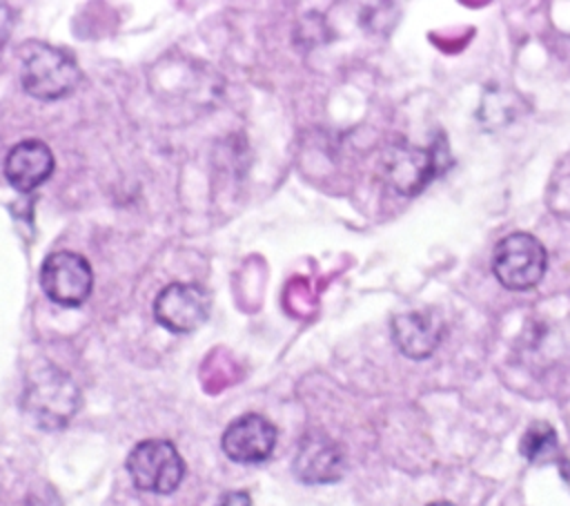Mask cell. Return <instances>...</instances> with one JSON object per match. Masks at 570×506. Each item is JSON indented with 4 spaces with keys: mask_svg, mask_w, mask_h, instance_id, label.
Returning a JSON list of instances; mask_svg holds the SVG:
<instances>
[{
    "mask_svg": "<svg viewBox=\"0 0 570 506\" xmlns=\"http://www.w3.org/2000/svg\"><path fill=\"white\" fill-rule=\"evenodd\" d=\"M80 406V390L67 372L45 363L31 370L24 392L22 410L42 430L65 428Z\"/></svg>",
    "mask_w": 570,
    "mask_h": 506,
    "instance_id": "cell-1",
    "label": "cell"
},
{
    "mask_svg": "<svg viewBox=\"0 0 570 506\" xmlns=\"http://www.w3.org/2000/svg\"><path fill=\"white\" fill-rule=\"evenodd\" d=\"M20 82L36 100H60L78 87L80 69L67 49L29 42L22 49Z\"/></svg>",
    "mask_w": 570,
    "mask_h": 506,
    "instance_id": "cell-2",
    "label": "cell"
},
{
    "mask_svg": "<svg viewBox=\"0 0 570 506\" xmlns=\"http://www.w3.org/2000/svg\"><path fill=\"white\" fill-rule=\"evenodd\" d=\"M127 473L138 490L169 495L185 477V461L167 439H142L127 455Z\"/></svg>",
    "mask_w": 570,
    "mask_h": 506,
    "instance_id": "cell-3",
    "label": "cell"
},
{
    "mask_svg": "<svg viewBox=\"0 0 570 506\" xmlns=\"http://www.w3.org/2000/svg\"><path fill=\"white\" fill-rule=\"evenodd\" d=\"M548 267L543 243L528 232H512L503 236L492 254V272L508 290L534 288Z\"/></svg>",
    "mask_w": 570,
    "mask_h": 506,
    "instance_id": "cell-4",
    "label": "cell"
},
{
    "mask_svg": "<svg viewBox=\"0 0 570 506\" xmlns=\"http://www.w3.org/2000/svg\"><path fill=\"white\" fill-rule=\"evenodd\" d=\"M40 288L56 305L78 308L89 299L94 288L91 265L78 252H51L40 265Z\"/></svg>",
    "mask_w": 570,
    "mask_h": 506,
    "instance_id": "cell-5",
    "label": "cell"
},
{
    "mask_svg": "<svg viewBox=\"0 0 570 506\" xmlns=\"http://www.w3.org/2000/svg\"><path fill=\"white\" fill-rule=\"evenodd\" d=\"M212 308L209 292L198 283H169L154 299V319L169 332L187 334L200 328Z\"/></svg>",
    "mask_w": 570,
    "mask_h": 506,
    "instance_id": "cell-6",
    "label": "cell"
},
{
    "mask_svg": "<svg viewBox=\"0 0 570 506\" xmlns=\"http://www.w3.org/2000/svg\"><path fill=\"white\" fill-rule=\"evenodd\" d=\"M276 437V426L267 417L247 412L227 424L220 448L236 464H261L274 453Z\"/></svg>",
    "mask_w": 570,
    "mask_h": 506,
    "instance_id": "cell-7",
    "label": "cell"
},
{
    "mask_svg": "<svg viewBox=\"0 0 570 506\" xmlns=\"http://www.w3.org/2000/svg\"><path fill=\"white\" fill-rule=\"evenodd\" d=\"M439 172V156L430 147L401 145L385 158V176L394 192L403 196L419 194Z\"/></svg>",
    "mask_w": 570,
    "mask_h": 506,
    "instance_id": "cell-8",
    "label": "cell"
},
{
    "mask_svg": "<svg viewBox=\"0 0 570 506\" xmlns=\"http://www.w3.org/2000/svg\"><path fill=\"white\" fill-rule=\"evenodd\" d=\"M292 468L305 484H330L343 477L345 455L334 439L312 432L301 439Z\"/></svg>",
    "mask_w": 570,
    "mask_h": 506,
    "instance_id": "cell-9",
    "label": "cell"
},
{
    "mask_svg": "<svg viewBox=\"0 0 570 506\" xmlns=\"http://www.w3.org/2000/svg\"><path fill=\"white\" fill-rule=\"evenodd\" d=\"M53 154L45 140L27 138L16 143L4 158V178L20 192L29 194L40 187L53 172Z\"/></svg>",
    "mask_w": 570,
    "mask_h": 506,
    "instance_id": "cell-10",
    "label": "cell"
},
{
    "mask_svg": "<svg viewBox=\"0 0 570 506\" xmlns=\"http://www.w3.org/2000/svg\"><path fill=\"white\" fill-rule=\"evenodd\" d=\"M390 325L394 346L401 350V354L416 361L430 357L439 348L445 332L443 321L436 314L423 310L394 314Z\"/></svg>",
    "mask_w": 570,
    "mask_h": 506,
    "instance_id": "cell-11",
    "label": "cell"
},
{
    "mask_svg": "<svg viewBox=\"0 0 570 506\" xmlns=\"http://www.w3.org/2000/svg\"><path fill=\"white\" fill-rule=\"evenodd\" d=\"M521 455L532 461V464H543V461H552L559 453V444H557V435L554 428L548 426L546 421H537L532 424L523 439H521Z\"/></svg>",
    "mask_w": 570,
    "mask_h": 506,
    "instance_id": "cell-12",
    "label": "cell"
},
{
    "mask_svg": "<svg viewBox=\"0 0 570 506\" xmlns=\"http://www.w3.org/2000/svg\"><path fill=\"white\" fill-rule=\"evenodd\" d=\"M11 27H13V11H11V7H7V4L0 2V49H2L4 42L9 40Z\"/></svg>",
    "mask_w": 570,
    "mask_h": 506,
    "instance_id": "cell-13",
    "label": "cell"
},
{
    "mask_svg": "<svg viewBox=\"0 0 570 506\" xmlns=\"http://www.w3.org/2000/svg\"><path fill=\"white\" fill-rule=\"evenodd\" d=\"M216 506H252V497L245 490L225 493Z\"/></svg>",
    "mask_w": 570,
    "mask_h": 506,
    "instance_id": "cell-14",
    "label": "cell"
},
{
    "mask_svg": "<svg viewBox=\"0 0 570 506\" xmlns=\"http://www.w3.org/2000/svg\"><path fill=\"white\" fill-rule=\"evenodd\" d=\"M430 506H454V504H450V502H434V504H430Z\"/></svg>",
    "mask_w": 570,
    "mask_h": 506,
    "instance_id": "cell-15",
    "label": "cell"
}]
</instances>
